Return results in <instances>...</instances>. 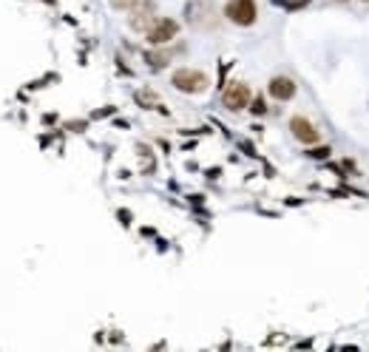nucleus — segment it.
Listing matches in <instances>:
<instances>
[{"mask_svg":"<svg viewBox=\"0 0 369 352\" xmlns=\"http://www.w3.org/2000/svg\"><path fill=\"white\" fill-rule=\"evenodd\" d=\"M250 100H253V94H250V86L247 83H230V86L225 88V94H222V105L227 108V111H244V108H250Z\"/></svg>","mask_w":369,"mask_h":352,"instance_id":"4","label":"nucleus"},{"mask_svg":"<svg viewBox=\"0 0 369 352\" xmlns=\"http://www.w3.org/2000/svg\"><path fill=\"white\" fill-rule=\"evenodd\" d=\"M176 34H179V23H176L174 17H156V20L148 26V31H145V40L151 46H165V43H171Z\"/></svg>","mask_w":369,"mask_h":352,"instance_id":"3","label":"nucleus"},{"mask_svg":"<svg viewBox=\"0 0 369 352\" xmlns=\"http://www.w3.org/2000/svg\"><path fill=\"white\" fill-rule=\"evenodd\" d=\"M119 222H122V224L131 222V213H128V210H119Z\"/></svg>","mask_w":369,"mask_h":352,"instance_id":"13","label":"nucleus"},{"mask_svg":"<svg viewBox=\"0 0 369 352\" xmlns=\"http://www.w3.org/2000/svg\"><path fill=\"white\" fill-rule=\"evenodd\" d=\"M156 20V17H153V3H145V6H139L137 12H134V15H131V29L134 31H148V26H151V23Z\"/></svg>","mask_w":369,"mask_h":352,"instance_id":"7","label":"nucleus"},{"mask_svg":"<svg viewBox=\"0 0 369 352\" xmlns=\"http://www.w3.org/2000/svg\"><path fill=\"white\" fill-rule=\"evenodd\" d=\"M225 17L236 26H241V29H250L259 20V6H256V0H227Z\"/></svg>","mask_w":369,"mask_h":352,"instance_id":"2","label":"nucleus"},{"mask_svg":"<svg viewBox=\"0 0 369 352\" xmlns=\"http://www.w3.org/2000/svg\"><path fill=\"white\" fill-rule=\"evenodd\" d=\"M341 165H344V171H349V173H358V165H355L352 159H344Z\"/></svg>","mask_w":369,"mask_h":352,"instance_id":"12","label":"nucleus"},{"mask_svg":"<svg viewBox=\"0 0 369 352\" xmlns=\"http://www.w3.org/2000/svg\"><path fill=\"white\" fill-rule=\"evenodd\" d=\"M307 157H310V159H315V162H324V159H330V157H333V148H330V145H321V142L307 145Z\"/></svg>","mask_w":369,"mask_h":352,"instance_id":"8","label":"nucleus"},{"mask_svg":"<svg viewBox=\"0 0 369 352\" xmlns=\"http://www.w3.org/2000/svg\"><path fill=\"white\" fill-rule=\"evenodd\" d=\"M275 6H281V9H287V12H298V9H304V6H310L312 0H273Z\"/></svg>","mask_w":369,"mask_h":352,"instance_id":"9","label":"nucleus"},{"mask_svg":"<svg viewBox=\"0 0 369 352\" xmlns=\"http://www.w3.org/2000/svg\"><path fill=\"white\" fill-rule=\"evenodd\" d=\"M114 9H119V12H128V9H134L139 3V0H108Z\"/></svg>","mask_w":369,"mask_h":352,"instance_id":"11","label":"nucleus"},{"mask_svg":"<svg viewBox=\"0 0 369 352\" xmlns=\"http://www.w3.org/2000/svg\"><path fill=\"white\" fill-rule=\"evenodd\" d=\"M250 114H256V116H261V114H267V105H264V100H250Z\"/></svg>","mask_w":369,"mask_h":352,"instance_id":"10","label":"nucleus"},{"mask_svg":"<svg viewBox=\"0 0 369 352\" xmlns=\"http://www.w3.org/2000/svg\"><path fill=\"white\" fill-rule=\"evenodd\" d=\"M267 91H270V97H273L275 102H290L293 97H296L298 86H296V80L287 77V74H275V77L267 83Z\"/></svg>","mask_w":369,"mask_h":352,"instance_id":"6","label":"nucleus"},{"mask_svg":"<svg viewBox=\"0 0 369 352\" xmlns=\"http://www.w3.org/2000/svg\"><path fill=\"white\" fill-rule=\"evenodd\" d=\"M290 134L298 139L301 145H315V142H321V134H318V128L307 120V116H301V114H296V116H290Z\"/></svg>","mask_w":369,"mask_h":352,"instance_id":"5","label":"nucleus"},{"mask_svg":"<svg viewBox=\"0 0 369 352\" xmlns=\"http://www.w3.org/2000/svg\"><path fill=\"white\" fill-rule=\"evenodd\" d=\"M363 3H369V0H363Z\"/></svg>","mask_w":369,"mask_h":352,"instance_id":"14","label":"nucleus"},{"mask_svg":"<svg viewBox=\"0 0 369 352\" xmlns=\"http://www.w3.org/2000/svg\"><path fill=\"white\" fill-rule=\"evenodd\" d=\"M171 83L182 94H202V91H208L210 77L204 71H199V68H176Z\"/></svg>","mask_w":369,"mask_h":352,"instance_id":"1","label":"nucleus"}]
</instances>
